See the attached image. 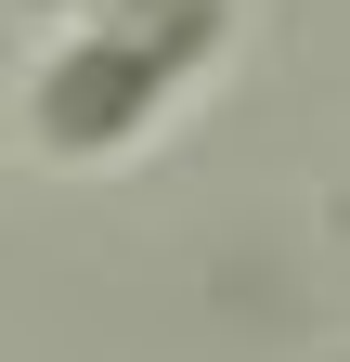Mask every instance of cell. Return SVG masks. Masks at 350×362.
I'll return each mask as SVG.
<instances>
[{"mask_svg":"<svg viewBox=\"0 0 350 362\" xmlns=\"http://www.w3.org/2000/svg\"><path fill=\"white\" fill-rule=\"evenodd\" d=\"M247 0H78L26 39V156L39 168H130L208 78L234 65Z\"/></svg>","mask_w":350,"mask_h":362,"instance_id":"obj_1","label":"cell"}]
</instances>
